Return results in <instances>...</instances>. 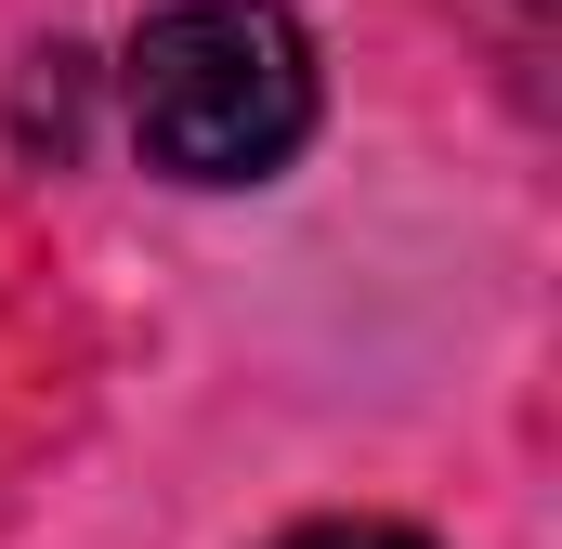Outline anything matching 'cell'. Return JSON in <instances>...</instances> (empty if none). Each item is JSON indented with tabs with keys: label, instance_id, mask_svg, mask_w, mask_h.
I'll list each match as a JSON object with an SVG mask.
<instances>
[{
	"label": "cell",
	"instance_id": "obj_1",
	"mask_svg": "<svg viewBox=\"0 0 562 549\" xmlns=\"http://www.w3.org/2000/svg\"><path fill=\"white\" fill-rule=\"evenodd\" d=\"M119 105L170 183H276L314 144V40L276 0H170L132 26Z\"/></svg>",
	"mask_w": 562,
	"mask_h": 549
},
{
	"label": "cell",
	"instance_id": "obj_2",
	"mask_svg": "<svg viewBox=\"0 0 562 549\" xmlns=\"http://www.w3.org/2000/svg\"><path fill=\"white\" fill-rule=\"evenodd\" d=\"M276 549H431V537H406V524H301Z\"/></svg>",
	"mask_w": 562,
	"mask_h": 549
}]
</instances>
